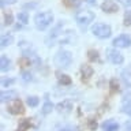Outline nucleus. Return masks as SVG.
<instances>
[{"mask_svg":"<svg viewBox=\"0 0 131 131\" xmlns=\"http://www.w3.org/2000/svg\"><path fill=\"white\" fill-rule=\"evenodd\" d=\"M101 8H102V11L104 12H116L117 11V4L112 2V0H105L104 3L101 4Z\"/></svg>","mask_w":131,"mask_h":131,"instance_id":"nucleus-9","label":"nucleus"},{"mask_svg":"<svg viewBox=\"0 0 131 131\" xmlns=\"http://www.w3.org/2000/svg\"><path fill=\"white\" fill-rule=\"evenodd\" d=\"M81 72H82V79L83 81H88L90 77L93 75V68L88 64H82L81 67Z\"/></svg>","mask_w":131,"mask_h":131,"instance_id":"nucleus-13","label":"nucleus"},{"mask_svg":"<svg viewBox=\"0 0 131 131\" xmlns=\"http://www.w3.org/2000/svg\"><path fill=\"white\" fill-rule=\"evenodd\" d=\"M52 109H53V104L47 100V101H45V104H44V106H42V109H41V112H42L44 115H48V113L52 112Z\"/></svg>","mask_w":131,"mask_h":131,"instance_id":"nucleus-18","label":"nucleus"},{"mask_svg":"<svg viewBox=\"0 0 131 131\" xmlns=\"http://www.w3.org/2000/svg\"><path fill=\"white\" fill-rule=\"evenodd\" d=\"M88 57L90 61H100V56H98V52L96 49H90L88 52Z\"/></svg>","mask_w":131,"mask_h":131,"instance_id":"nucleus-16","label":"nucleus"},{"mask_svg":"<svg viewBox=\"0 0 131 131\" xmlns=\"http://www.w3.org/2000/svg\"><path fill=\"white\" fill-rule=\"evenodd\" d=\"M59 82L61 85H64V86H68V85H71V78H70L68 75H60L59 77Z\"/></svg>","mask_w":131,"mask_h":131,"instance_id":"nucleus-21","label":"nucleus"},{"mask_svg":"<svg viewBox=\"0 0 131 131\" xmlns=\"http://www.w3.org/2000/svg\"><path fill=\"white\" fill-rule=\"evenodd\" d=\"M130 23H131V11H127L126 15H124V25L128 26Z\"/></svg>","mask_w":131,"mask_h":131,"instance_id":"nucleus-28","label":"nucleus"},{"mask_svg":"<svg viewBox=\"0 0 131 131\" xmlns=\"http://www.w3.org/2000/svg\"><path fill=\"white\" fill-rule=\"evenodd\" d=\"M123 77H124V78H126V77H131V64L124 70V71H123Z\"/></svg>","mask_w":131,"mask_h":131,"instance_id":"nucleus-30","label":"nucleus"},{"mask_svg":"<svg viewBox=\"0 0 131 131\" xmlns=\"http://www.w3.org/2000/svg\"><path fill=\"white\" fill-rule=\"evenodd\" d=\"M60 131H78L77 127H64V128H61Z\"/></svg>","mask_w":131,"mask_h":131,"instance_id":"nucleus-34","label":"nucleus"},{"mask_svg":"<svg viewBox=\"0 0 131 131\" xmlns=\"http://www.w3.org/2000/svg\"><path fill=\"white\" fill-rule=\"evenodd\" d=\"M19 64H22V66H25V67H26V66H30L31 64V60H30V57H22V59L19 60Z\"/></svg>","mask_w":131,"mask_h":131,"instance_id":"nucleus-27","label":"nucleus"},{"mask_svg":"<svg viewBox=\"0 0 131 131\" xmlns=\"http://www.w3.org/2000/svg\"><path fill=\"white\" fill-rule=\"evenodd\" d=\"M89 127H90V130H96V128H97V123H96V120L90 119V120H89Z\"/></svg>","mask_w":131,"mask_h":131,"instance_id":"nucleus-31","label":"nucleus"},{"mask_svg":"<svg viewBox=\"0 0 131 131\" xmlns=\"http://www.w3.org/2000/svg\"><path fill=\"white\" fill-rule=\"evenodd\" d=\"M61 27H63V22H59V23H57V25H56L55 27L52 29L51 34H49V36H48V38H47V42H48V45H51V40L53 41V40H55V38H56L57 36L60 34L59 31L61 30Z\"/></svg>","mask_w":131,"mask_h":131,"instance_id":"nucleus-10","label":"nucleus"},{"mask_svg":"<svg viewBox=\"0 0 131 131\" xmlns=\"http://www.w3.org/2000/svg\"><path fill=\"white\" fill-rule=\"evenodd\" d=\"M123 112L127 113V115H130V116H131V105H126L124 108H123Z\"/></svg>","mask_w":131,"mask_h":131,"instance_id":"nucleus-33","label":"nucleus"},{"mask_svg":"<svg viewBox=\"0 0 131 131\" xmlns=\"http://www.w3.org/2000/svg\"><path fill=\"white\" fill-rule=\"evenodd\" d=\"M2 101L6 102V101H14L18 98V93L14 92V90H8V92H3L2 93Z\"/></svg>","mask_w":131,"mask_h":131,"instance_id":"nucleus-11","label":"nucleus"},{"mask_svg":"<svg viewBox=\"0 0 131 131\" xmlns=\"http://www.w3.org/2000/svg\"><path fill=\"white\" fill-rule=\"evenodd\" d=\"M33 79V75L30 72H27V71H23L22 72V81H25V82H30Z\"/></svg>","mask_w":131,"mask_h":131,"instance_id":"nucleus-26","label":"nucleus"},{"mask_svg":"<svg viewBox=\"0 0 131 131\" xmlns=\"http://www.w3.org/2000/svg\"><path fill=\"white\" fill-rule=\"evenodd\" d=\"M109 86H111V90H112V92H117L119 90V82L116 79H111Z\"/></svg>","mask_w":131,"mask_h":131,"instance_id":"nucleus-24","label":"nucleus"},{"mask_svg":"<svg viewBox=\"0 0 131 131\" xmlns=\"http://www.w3.org/2000/svg\"><path fill=\"white\" fill-rule=\"evenodd\" d=\"M64 6H67L70 8H74V7H78L79 4L82 3V0H63Z\"/></svg>","mask_w":131,"mask_h":131,"instance_id":"nucleus-19","label":"nucleus"},{"mask_svg":"<svg viewBox=\"0 0 131 131\" xmlns=\"http://www.w3.org/2000/svg\"><path fill=\"white\" fill-rule=\"evenodd\" d=\"M52 20H53V14L49 11L38 12V14L34 16V23H36V27L38 29V30H45V29L52 23Z\"/></svg>","mask_w":131,"mask_h":131,"instance_id":"nucleus-1","label":"nucleus"},{"mask_svg":"<svg viewBox=\"0 0 131 131\" xmlns=\"http://www.w3.org/2000/svg\"><path fill=\"white\" fill-rule=\"evenodd\" d=\"M72 61V55L68 51H59L55 56V64L57 67H68Z\"/></svg>","mask_w":131,"mask_h":131,"instance_id":"nucleus-3","label":"nucleus"},{"mask_svg":"<svg viewBox=\"0 0 131 131\" xmlns=\"http://www.w3.org/2000/svg\"><path fill=\"white\" fill-rule=\"evenodd\" d=\"M94 12L92 11H79V12H77V15H75V20H77V23L81 27H86L90 22H93V19H94Z\"/></svg>","mask_w":131,"mask_h":131,"instance_id":"nucleus-4","label":"nucleus"},{"mask_svg":"<svg viewBox=\"0 0 131 131\" xmlns=\"http://www.w3.org/2000/svg\"><path fill=\"white\" fill-rule=\"evenodd\" d=\"M86 2H88L89 4H92V6H94V4H96V0H86Z\"/></svg>","mask_w":131,"mask_h":131,"instance_id":"nucleus-38","label":"nucleus"},{"mask_svg":"<svg viewBox=\"0 0 131 131\" xmlns=\"http://www.w3.org/2000/svg\"><path fill=\"white\" fill-rule=\"evenodd\" d=\"M12 41H14V36L12 34H6V36H3L2 37V47H7V45H10L12 44Z\"/></svg>","mask_w":131,"mask_h":131,"instance_id":"nucleus-15","label":"nucleus"},{"mask_svg":"<svg viewBox=\"0 0 131 131\" xmlns=\"http://www.w3.org/2000/svg\"><path fill=\"white\" fill-rule=\"evenodd\" d=\"M0 68H2V71H8L11 68V61L6 55H2L0 57Z\"/></svg>","mask_w":131,"mask_h":131,"instance_id":"nucleus-14","label":"nucleus"},{"mask_svg":"<svg viewBox=\"0 0 131 131\" xmlns=\"http://www.w3.org/2000/svg\"><path fill=\"white\" fill-rule=\"evenodd\" d=\"M92 31L93 34L98 37V38H108L112 34V30H111V26L109 25H105V23H96L92 26Z\"/></svg>","mask_w":131,"mask_h":131,"instance_id":"nucleus-2","label":"nucleus"},{"mask_svg":"<svg viewBox=\"0 0 131 131\" xmlns=\"http://www.w3.org/2000/svg\"><path fill=\"white\" fill-rule=\"evenodd\" d=\"M106 56H108V59L112 61L113 64H122L123 61H124L123 55L119 51H116V49H108V51H106Z\"/></svg>","mask_w":131,"mask_h":131,"instance_id":"nucleus-6","label":"nucleus"},{"mask_svg":"<svg viewBox=\"0 0 131 131\" xmlns=\"http://www.w3.org/2000/svg\"><path fill=\"white\" fill-rule=\"evenodd\" d=\"M26 102H27V105H29V106H37V105H38V102H40V100H38L37 97L31 96V97H27Z\"/></svg>","mask_w":131,"mask_h":131,"instance_id":"nucleus-22","label":"nucleus"},{"mask_svg":"<svg viewBox=\"0 0 131 131\" xmlns=\"http://www.w3.org/2000/svg\"><path fill=\"white\" fill-rule=\"evenodd\" d=\"M23 7H25V8H33V7H36V3H34V4H30V3H27V4H25Z\"/></svg>","mask_w":131,"mask_h":131,"instance_id":"nucleus-37","label":"nucleus"},{"mask_svg":"<svg viewBox=\"0 0 131 131\" xmlns=\"http://www.w3.org/2000/svg\"><path fill=\"white\" fill-rule=\"evenodd\" d=\"M2 7H4V6H7V4H15L16 3V0H2Z\"/></svg>","mask_w":131,"mask_h":131,"instance_id":"nucleus-32","label":"nucleus"},{"mask_svg":"<svg viewBox=\"0 0 131 131\" xmlns=\"http://www.w3.org/2000/svg\"><path fill=\"white\" fill-rule=\"evenodd\" d=\"M102 130L104 131H117L119 124L115 120H105L102 123Z\"/></svg>","mask_w":131,"mask_h":131,"instance_id":"nucleus-12","label":"nucleus"},{"mask_svg":"<svg viewBox=\"0 0 131 131\" xmlns=\"http://www.w3.org/2000/svg\"><path fill=\"white\" fill-rule=\"evenodd\" d=\"M18 20H19V22L20 23H22V25H26L27 22H29V15H27V12H19V14H18Z\"/></svg>","mask_w":131,"mask_h":131,"instance_id":"nucleus-20","label":"nucleus"},{"mask_svg":"<svg viewBox=\"0 0 131 131\" xmlns=\"http://www.w3.org/2000/svg\"><path fill=\"white\" fill-rule=\"evenodd\" d=\"M122 102H123L124 105H130V104H131V92H126L124 94H123Z\"/></svg>","mask_w":131,"mask_h":131,"instance_id":"nucleus-23","label":"nucleus"},{"mask_svg":"<svg viewBox=\"0 0 131 131\" xmlns=\"http://www.w3.org/2000/svg\"><path fill=\"white\" fill-rule=\"evenodd\" d=\"M29 127H30V120H29V119H23V120L19 122L18 131H26Z\"/></svg>","mask_w":131,"mask_h":131,"instance_id":"nucleus-17","label":"nucleus"},{"mask_svg":"<svg viewBox=\"0 0 131 131\" xmlns=\"http://www.w3.org/2000/svg\"><path fill=\"white\" fill-rule=\"evenodd\" d=\"M12 20H14V16H12V14H10V12L4 14V23H6V25H11Z\"/></svg>","mask_w":131,"mask_h":131,"instance_id":"nucleus-25","label":"nucleus"},{"mask_svg":"<svg viewBox=\"0 0 131 131\" xmlns=\"http://www.w3.org/2000/svg\"><path fill=\"white\" fill-rule=\"evenodd\" d=\"M15 82V79H3V82H2V85H3V88H7V86H11L12 83Z\"/></svg>","mask_w":131,"mask_h":131,"instance_id":"nucleus-29","label":"nucleus"},{"mask_svg":"<svg viewBox=\"0 0 131 131\" xmlns=\"http://www.w3.org/2000/svg\"><path fill=\"white\" fill-rule=\"evenodd\" d=\"M56 108L60 113H67L72 109V101L71 100H63L61 102H59V104L56 105Z\"/></svg>","mask_w":131,"mask_h":131,"instance_id":"nucleus-8","label":"nucleus"},{"mask_svg":"<svg viewBox=\"0 0 131 131\" xmlns=\"http://www.w3.org/2000/svg\"><path fill=\"white\" fill-rule=\"evenodd\" d=\"M124 127H126V131H131V122H127Z\"/></svg>","mask_w":131,"mask_h":131,"instance_id":"nucleus-36","label":"nucleus"},{"mask_svg":"<svg viewBox=\"0 0 131 131\" xmlns=\"http://www.w3.org/2000/svg\"><path fill=\"white\" fill-rule=\"evenodd\" d=\"M8 112L12 113V115H22L25 112L22 101L16 98V100H14L12 102H10V105H8Z\"/></svg>","mask_w":131,"mask_h":131,"instance_id":"nucleus-5","label":"nucleus"},{"mask_svg":"<svg viewBox=\"0 0 131 131\" xmlns=\"http://www.w3.org/2000/svg\"><path fill=\"white\" fill-rule=\"evenodd\" d=\"M113 45L117 48H128L131 45V38L127 34H122L113 40Z\"/></svg>","mask_w":131,"mask_h":131,"instance_id":"nucleus-7","label":"nucleus"},{"mask_svg":"<svg viewBox=\"0 0 131 131\" xmlns=\"http://www.w3.org/2000/svg\"><path fill=\"white\" fill-rule=\"evenodd\" d=\"M123 6H126V7H131V0H120Z\"/></svg>","mask_w":131,"mask_h":131,"instance_id":"nucleus-35","label":"nucleus"}]
</instances>
